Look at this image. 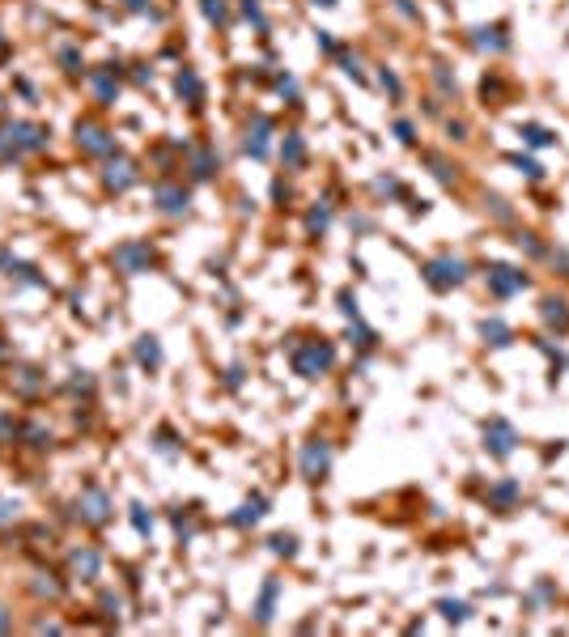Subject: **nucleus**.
I'll return each mask as SVG.
<instances>
[{"mask_svg":"<svg viewBox=\"0 0 569 637\" xmlns=\"http://www.w3.org/2000/svg\"><path fill=\"white\" fill-rule=\"evenodd\" d=\"M264 514V501L260 497H255L251 506H242V514H234V522H255V518H260Z\"/></svg>","mask_w":569,"mask_h":637,"instance_id":"f8f14e48","label":"nucleus"},{"mask_svg":"<svg viewBox=\"0 0 569 637\" xmlns=\"http://www.w3.org/2000/svg\"><path fill=\"white\" fill-rule=\"evenodd\" d=\"M429 281H434L438 289H446V285H459V281H463V263H450V259H434V263H429Z\"/></svg>","mask_w":569,"mask_h":637,"instance_id":"39448f33","label":"nucleus"},{"mask_svg":"<svg viewBox=\"0 0 569 637\" xmlns=\"http://www.w3.org/2000/svg\"><path fill=\"white\" fill-rule=\"evenodd\" d=\"M204 13H209L213 22H221V17H226V5H221V0H204Z\"/></svg>","mask_w":569,"mask_h":637,"instance_id":"a211bd4d","label":"nucleus"},{"mask_svg":"<svg viewBox=\"0 0 569 637\" xmlns=\"http://www.w3.org/2000/svg\"><path fill=\"white\" fill-rule=\"evenodd\" d=\"M327 365H332V349H327V344H310V349H297V353H293V369H297L302 379H319Z\"/></svg>","mask_w":569,"mask_h":637,"instance_id":"f257e3e1","label":"nucleus"},{"mask_svg":"<svg viewBox=\"0 0 569 637\" xmlns=\"http://www.w3.org/2000/svg\"><path fill=\"white\" fill-rule=\"evenodd\" d=\"M327 463H332V455H327L323 442H306V451H302V476L306 481H319L327 471Z\"/></svg>","mask_w":569,"mask_h":637,"instance_id":"f03ea898","label":"nucleus"},{"mask_svg":"<svg viewBox=\"0 0 569 637\" xmlns=\"http://www.w3.org/2000/svg\"><path fill=\"white\" fill-rule=\"evenodd\" d=\"M13 514H9V501H0V522H9Z\"/></svg>","mask_w":569,"mask_h":637,"instance_id":"aec40b11","label":"nucleus"},{"mask_svg":"<svg viewBox=\"0 0 569 637\" xmlns=\"http://www.w3.org/2000/svg\"><path fill=\"white\" fill-rule=\"evenodd\" d=\"M527 140H531V145H552V136L540 132V128H527Z\"/></svg>","mask_w":569,"mask_h":637,"instance_id":"6ab92c4d","label":"nucleus"},{"mask_svg":"<svg viewBox=\"0 0 569 637\" xmlns=\"http://www.w3.org/2000/svg\"><path fill=\"white\" fill-rule=\"evenodd\" d=\"M115 259L124 263V268H128V272H136V268H140V263H149L153 255H149L145 247H119V251H115Z\"/></svg>","mask_w":569,"mask_h":637,"instance_id":"423d86ee","label":"nucleus"},{"mask_svg":"<svg viewBox=\"0 0 569 637\" xmlns=\"http://www.w3.org/2000/svg\"><path fill=\"white\" fill-rule=\"evenodd\" d=\"M485 336H493V344H505V323H497V318H493V323H485Z\"/></svg>","mask_w":569,"mask_h":637,"instance_id":"4468645a","label":"nucleus"},{"mask_svg":"<svg viewBox=\"0 0 569 637\" xmlns=\"http://www.w3.org/2000/svg\"><path fill=\"white\" fill-rule=\"evenodd\" d=\"M81 136H85L81 145H85L89 153H107V149H111V140H102V132H98V128H81Z\"/></svg>","mask_w":569,"mask_h":637,"instance_id":"9d476101","label":"nucleus"},{"mask_svg":"<svg viewBox=\"0 0 569 637\" xmlns=\"http://www.w3.org/2000/svg\"><path fill=\"white\" fill-rule=\"evenodd\" d=\"M493 289H497V293H510V289H523V272H510V268H497V272H493Z\"/></svg>","mask_w":569,"mask_h":637,"instance_id":"0eeeda50","label":"nucleus"},{"mask_svg":"<svg viewBox=\"0 0 569 637\" xmlns=\"http://www.w3.org/2000/svg\"><path fill=\"white\" fill-rule=\"evenodd\" d=\"M162 200H166V208H170V212H179V208L187 204V196H179V191H170V187H162Z\"/></svg>","mask_w":569,"mask_h":637,"instance_id":"2eb2a0df","label":"nucleus"},{"mask_svg":"<svg viewBox=\"0 0 569 637\" xmlns=\"http://www.w3.org/2000/svg\"><path fill=\"white\" fill-rule=\"evenodd\" d=\"M0 47H5V38H0Z\"/></svg>","mask_w":569,"mask_h":637,"instance_id":"4be33fe9","label":"nucleus"},{"mask_svg":"<svg viewBox=\"0 0 569 637\" xmlns=\"http://www.w3.org/2000/svg\"><path fill=\"white\" fill-rule=\"evenodd\" d=\"M81 518L85 522H107V493H98V489H85L81 493Z\"/></svg>","mask_w":569,"mask_h":637,"instance_id":"20e7f679","label":"nucleus"},{"mask_svg":"<svg viewBox=\"0 0 569 637\" xmlns=\"http://www.w3.org/2000/svg\"><path fill=\"white\" fill-rule=\"evenodd\" d=\"M544 318H548V323H561V328H565V323H569V310H565V302L548 298V302H544Z\"/></svg>","mask_w":569,"mask_h":637,"instance_id":"1a4fd4ad","label":"nucleus"},{"mask_svg":"<svg viewBox=\"0 0 569 637\" xmlns=\"http://www.w3.org/2000/svg\"><path fill=\"white\" fill-rule=\"evenodd\" d=\"M285 153H289V162H302V140L289 132V140H285Z\"/></svg>","mask_w":569,"mask_h":637,"instance_id":"f3484780","label":"nucleus"},{"mask_svg":"<svg viewBox=\"0 0 569 637\" xmlns=\"http://www.w3.org/2000/svg\"><path fill=\"white\" fill-rule=\"evenodd\" d=\"M9 629V616H5V608H0V633H5Z\"/></svg>","mask_w":569,"mask_h":637,"instance_id":"412c9836","label":"nucleus"},{"mask_svg":"<svg viewBox=\"0 0 569 637\" xmlns=\"http://www.w3.org/2000/svg\"><path fill=\"white\" fill-rule=\"evenodd\" d=\"M442 616H446V620H463V616H468V603H450V599H446V603H442Z\"/></svg>","mask_w":569,"mask_h":637,"instance_id":"ddd939ff","label":"nucleus"},{"mask_svg":"<svg viewBox=\"0 0 569 637\" xmlns=\"http://www.w3.org/2000/svg\"><path fill=\"white\" fill-rule=\"evenodd\" d=\"M485 438H489V446H493V455H497V459H505V455L514 451V430H510L505 420H489Z\"/></svg>","mask_w":569,"mask_h":637,"instance_id":"7ed1b4c3","label":"nucleus"},{"mask_svg":"<svg viewBox=\"0 0 569 637\" xmlns=\"http://www.w3.org/2000/svg\"><path fill=\"white\" fill-rule=\"evenodd\" d=\"M272 599H276V578H268V587L260 595V620H272Z\"/></svg>","mask_w":569,"mask_h":637,"instance_id":"9b49d317","label":"nucleus"},{"mask_svg":"<svg viewBox=\"0 0 569 637\" xmlns=\"http://www.w3.org/2000/svg\"><path fill=\"white\" fill-rule=\"evenodd\" d=\"M73 569L85 573V578H94V573H98V552H89V548H85V552H73Z\"/></svg>","mask_w":569,"mask_h":637,"instance_id":"6e6552de","label":"nucleus"},{"mask_svg":"<svg viewBox=\"0 0 569 637\" xmlns=\"http://www.w3.org/2000/svg\"><path fill=\"white\" fill-rule=\"evenodd\" d=\"M272 552H285V557H293V536H272Z\"/></svg>","mask_w":569,"mask_h":637,"instance_id":"dca6fc26","label":"nucleus"}]
</instances>
